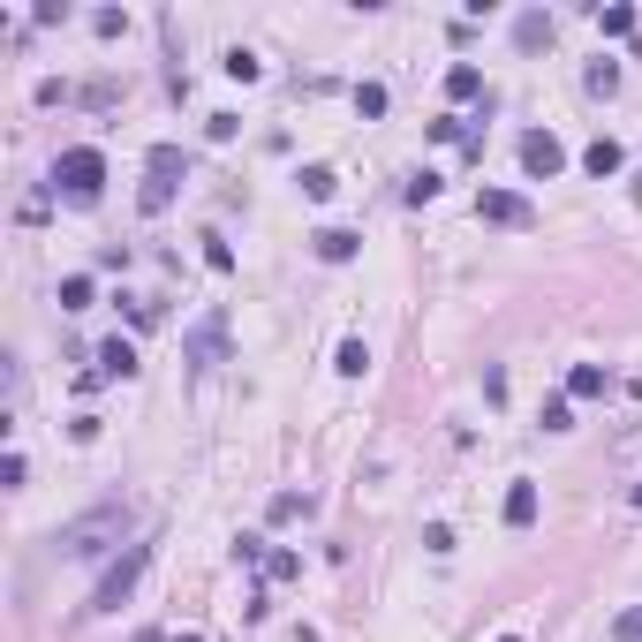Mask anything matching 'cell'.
Returning a JSON list of instances; mask_svg holds the SVG:
<instances>
[{
    "mask_svg": "<svg viewBox=\"0 0 642 642\" xmlns=\"http://www.w3.org/2000/svg\"><path fill=\"white\" fill-rule=\"evenodd\" d=\"M121 529H129V507H121V499H106V507L84 514V522H68L61 537H53V552H61V559H99L106 544H121Z\"/></svg>",
    "mask_w": 642,
    "mask_h": 642,
    "instance_id": "cell-1",
    "label": "cell"
},
{
    "mask_svg": "<svg viewBox=\"0 0 642 642\" xmlns=\"http://www.w3.org/2000/svg\"><path fill=\"white\" fill-rule=\"evenodd\" d=\"M99 189H106V152H99V144H68V152H53V197L99 204Z\"/></svg>",
    "mask_w": 642,
    "mask_h": 642,
    "instance_id": "cell-2",
    "label": "cell"
},
{
    "mask_svg": "<svg viewBox=\"0 0 642 642\" xmlns=\"http://www.w3.org/2000/svg\"><path fill=\"white\" fill-rule=\"evenodd\" d=\"M152 552H159L152 537H144V544H129V552H121L114 567L99 575V590H91V605H84V612H121V605H129V590H136V575L152 567Z\"/></svg>",
    "mask_w": 642,
    "mask_h": 642,
    "instance_id": "cell-3",
    "label": "cell"
},
{
    "mask_svg": "<svg viewBox=\"0 0 642 642\" xmlns=\"http://www.w3.org/2000/svg\"><path fill=\"white\" fill-rule=\"evenodd\" d=\"M522 174H529V182H552V174H567V144H559L552 129H529V136H522Z\"/></svg>",
    "mask_w": 642,
    "mask_h": 642,
    "instance_id": "cell-4",
    "label": "cell"
},
{
    "mask_svg": "<svg viewBox=\"0 0 642 642\" xmlns=\"http://www.w3.org/2000/svg\"><path fill=\"white\" fill-rule=\"evenodd\" d=\"M476 220H491V227H529L537 212H529V197H514V189H476Z\"/></svg>",
    "mask_w": 642,
    "mask_h": 642,
    "instance_id": "cell-5",
    "label": "cell"
},
{
    "mask_svg": "<svg viewBox=\"0 0 642 642\" xmlns=\"http://www.w3.org/2000/svg\"><path fill=\"white\" fill-rule=\"evenodd\" d=\"M189 363H197V371H212V363H227V318H220V310L189 325Z\"/></svg>",
    "mask_w": 642,
    "mask_h": 642,
    "instance_id": "cell-6",
    "label": "cell"
},
{
    "mask_svg": "<svg viewBox=\"0 0 642 642\" xmlns=\"http://www.w3.org/2000/svg\"><path fill=\"white\" fill-rule=\"evenodd\" d=\"M310 250H318V265H348V257L363 250V235H355V227H318Z\"/></svg>",
    "mask_w": 642,
    "mask_h": 642,
    "instance_id": "cell-7",
    "label": "cell"
},
{
    "mask_svg": "<svg viewBox=\"0 0 642 642\" xmlns=\"http://www.w3.org/2000/svg\"><path fill=\"white\" fill-rule=\"evenodd\" d=\"M136 371H144V363H136V348H129V340H99V378H136Z\"/></svg>",
    "mask_w": 642,
    "mask_h": 642,
    "instance_id": "cell-8",
    "label": "cell"
},
{
    "mask_svg": "<svg viewBox=\"0 0 642 642\" xmlns=\"http://www.w3.org/2000/svg\"><path fill=\"white\" fill-rule=\"evenodd\" d=\"M529 522H537V484L514 476V484H507V529H529Z\"/></svg>",
    "mask_w": 642,
    "mask_h": 642,
    "instance_id": "cell-9",
    "label": "cell"
},
{
    "mask_svg": "<svg viewBox=\"0 0 642 642\" xmlns=\"http://www.w3.org/2000/svg\"><path fill=\"white\" fill-rule=\"evenodd\" d=\"M582 167H590V174H597V182H612V174H620V167H627V152H620V144H612V136H597L590 152H582Z\"/></svg>",
    "mask_w": 642,
    "mask_h": 642,
    "instance_id": "cell-10",
    "label": "cell"
},
{
    "mask_svg": "<svg viewBox=\"0 0 642 642\" xmlns=\"http://www.w3.org/2000/svg\"><path fill=\"white\" fill-rule=\"evenodd\" d=\"M605 386H612V371H605V363H575V371H567V393H575V401H597Z\"/></svg>",
    "mask_w": 642,
    "mask_h": 642,
    "instance_id": "cell-11",
    "label": "cell"
},
{
    "mask_svg": "<svg viewBox=\"0 0 642 642\" xmlns=\"http://www.w3.org/2000/svg\"><path fill=\"white\" fill-rule=\"evenodd\" d=\"M144 167H152L159 182H182V174H189V152H182V144H152V159H144Z\"/></svg>",
    "mask_w": 642,
    "mask_h": 642,
    "instance_id": "cell-12",
    "label": "cell"
},
{
    "mask_svg": "<svg viewBox=\"0 0 642 642\" xmlns=\"http://www.w3.org/2000/svg\"><path fill=\"white\" fill-rule=\"evenodd\" d=\"M333 371H340V378H363V371H371V340L348 333V340H340V355H333Z\"/></svg>",
    "mask_w": 642,
    "mask_h": 642,
    "instance_id": "cell-13",
    "label": "cell"
},
{
    "mask_svg": "<svg viewBox=\"0 0 642 642\" xmlns=\"http://www.w3.org/2000/svg\"><path fill=\"white\" fill-rule=\"evenodd\" d=\"M446 91H454V99H476V91H484V68H476V61H454V68H446Z\"/></svg>",
    "mask_w": 642,
    "mask_h": 642,
    "instance_id": "cell-14",
    "label": "cell"
},
{
    "mask_svg": "<svg viewBox=\"0 0 642 642\" xmlns=\"http://www.w3.org/2000/svg\"><path fill=\"white\" fill-rule=\"evenodd\" d=\"M227 76H235V84H257V76H265V61H257L250 46H227Z\"/></svg>",
    "mask_w": 642,
    "mask_h": 642,
    "instance_id": "cell-15",
    "label": "cell"
},
{
    "mask_svg": "<svg viewBox=\"0 0 642 642\" xmlns=\"http://www.w3.org/2000/svg\"><path fill=\"white\" fill-rule=\"evenodd\" d=\"M582 84H590V99H612V91H620V61H590Z\"/></svg>",
    "mask_w": 642,
    "mask_h": 642,
    "instance_id": "cell-16",
    "label": "cell"
},
{
    "mask_svg": "<svg viewBox=\"0 0 642 642\" xmlns=\"http://www.w3.org/2000/svg\"><path fill=\"white\" fill-rule=\"evenodd\" d=\"M386 106H393V91H386V84H355V114H363V121H378Z\"/></svg>",
    "mask_w": 642,
    "mask_h": 642,
    "instance_id": "cell-17",
    "label": "cell"
},
{
    "mask_svg": "<svg viewBox=\"0 0 642 642\" xmlns=\"http://www.w3.org/2000/svg\"><path fill=\"white\" fill-rule=\"evenodd\" d=\"M295 182H303V197H318V204H325V197L340 189V174H333V167H303Z\"/></svg>",
    "mask_w": 642,
    "mask_h": 642,
    "instance_id": "cell-18",
    "label": "cell"
},
{
    "mask_svg": "<svg viewBox=\"0 0 642 642\" xmlns=\"http://www.w3.org/2000/svg\"><path fill=\"white\" fill-rule=\"evenodd\" d=\"M61 310H91V272H68L61 280Z\"/></svg>",
    "mask_w": 642,
    "mask_h": 642,
    "instance_id": "cell-19",
    "label": "cell"
},
{
    "mask_svg": "<svg viewBox=\"0 0 642 642\" xmlns=\"http://www.w3.org/2000/svg\"><path fill=\"white\" fill-rule=\"evenodd\" d=\"M401 197H408V204H431V197H439V174H431V167H416V174H408V189H401Z\"/></svg>",
    "mask_w": 642,
    "mask_h": 642,
    "instance_id": "cell-20",
    "label": "cell"
},
{
    "mask_svg": "<svg viewBox=\"0 0 642 642\" xmlns=\"http://www.w3.org/2000/svg\"><path fill=\"white\" fill-rule=\"evenodd\" d=\"M597 31H605V38H627V31H635V8H597Z\"/></svg>",
    "mask_w": 642,
    "mask_h": 642,
    "instance_id": "cell-21",
    "label": "cell"
},
{
    "mask_svg": "<svg viewBox=\"0 0 642 642\" xmlns=\"http://www.w3.org/2000/svg\"><path fill=\"white\" fill-rule=\"evenodd\" d=\"M514 38H522V46H544V38H552V16H537V8H529V16L514 23Z\"/></svg>",
    "mask_w": 642,
    "mask_h": 642,
    "instance_id": "cell-22",
    "label": "cell"
},
{
    "mask_svg": "<svg viewBox=\"0 0 642 642\" xmlns=\"http://www.w3.org/2000/svg\"><path fill=\"white\" fill-rule=\"evenodd\" d=\"M136 204H144V212H167V204H174V182H159V174H152V182L136 189Z\"/></svg>",
    "mask_w": 642,
    "mask_h": 642,
    "instance_id": "cell-23",
    "label": "cell"
},
{
    "mask_svg": "<svg viewBox=\"0 0 642 642\" xmlns=\"http://www.w3.org/2000/svg\"><path fill=\"white\" fill-rule=\"evenodd\" d=\"M612 642H642V605H627L620 620H612Z\"/></svg>",
    "mask_w": 642,
    "mask_h": 642,
    "instance_id": "cell-24",
    "label": "cell"
},
{
    "mask_svg": "<svg viewBox=\"0 0 642 642\" xmlns=\"http://www.w3.org/2000/svg\"><path fill=\"white\" fill-rule=\"evenodd\" d=\"M204 265H212V272H235V250H227L220 235H204Z\"/></svg>",
    "mask_w": 642,
    "mask_h": 642,
    "instance_id": "cell-25",
    "label": "cell"
},
{
    "mask_svg": "<svg viewBox=\"0 0 642 642\" xmlns=\"http://www.w3.org/2000/svg\"><path fill=\"white\" fill-rule=\"evenodd\" d=\"M235 129H242V114H204V136H212V144H227Z\"/></svg>",
    "mask_w": 642,
    "mask_h": 642,
    "instance_id": "cell-26",
    "label": "cell"
},
{
    "mask_svg": "<svg viewBox=\"0 0 642 642\" xmlns=\"http://www.w3.org/2000/svg\"><path fill=\"white\" fill-rule=\"evenodd\" d=\"M288 514H310L303 491H280V499H272V522H288Z\"/></svg>",
    "mask_w": 642,
    "mask_h": 642,
    "instance_id": "cell-27",
    "label": "cell"
},
{
    "mask_svg": "<svg viewBox=\"0 0 642 642\" xmlns=\"http://www.w3.org/2000/svg\"><path fill=\"white\" fill-rule=\"evenodd\" d=\"M544 431H575V408H567V401H544Z\"/></svg>",
    "mask_w": 642,
    "mask_h": 642,
    "instance_id": "cell-28",
    "label": "cell"
},
{
    "mask_svg": "<svg viewBox=\"0 0 642 642\" xmlns=\"http://www.w3.org/2000/svg\"><path fill=\"white\" fill-rule=\"evenodd\" d=\"M423 552H454V529H446V522H423Z\"/></svg>",
    "mask_w": 642,
    "mask_h": 642,
    "instance_id": "cell-29",
    "label": "cell"
},
{
    "mask_svg": "<svg viewBox=\"0 0 642 642\" xmlns=\"http://www.w3.org/2000/svg\"><path fill=\"white\" fill-rule=\"evenodd\" d=\"M635 507H642V484H635Z\"/></svg>",
    "mask_w": 642,
    "mask_h": 642,
    "instance_id": "cell-30",
    "label": "cell"
},
{
    "mask_svg": "<svg viewBox=\"0 0 642 642\" xmlns=\"http://www.w3.org/2000/svg\"><path fill=\"white\" fill-rule=\"evenodd\" d=\"M499 642H522V635H499Z\"/></svg>",
    "mask_w": 642,
    "mask_h": 642,
    "instance_id": "cell-31",
    "label": "cell"
}]
</instances>
